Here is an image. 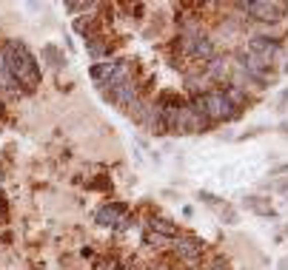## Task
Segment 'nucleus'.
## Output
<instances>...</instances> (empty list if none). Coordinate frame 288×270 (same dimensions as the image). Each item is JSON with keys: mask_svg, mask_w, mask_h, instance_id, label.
<instances>
[{"mask_svg": "<svg viewBox=\"0 0 288 270\" xmlns=\"http://www.w3.org/2000/svg\"><path fill=\"white\" fill-rule=\"evenodd\" d=\"M285 105H288V91H282L280 94V111H285Z\"/></svg>", "mask_w": 288, "mask_h": 270, "instance_id": "a211bd4d", "label": "nucleus"}, {"mask_svg": "<svg viewBox=\"0 0 288 270\" xmlns=\"http://www.w3.org/2000/svg\"><path fill=\"white\" fill-rule=\"evenodd\" d=\"M220 219H223L225 225H237V222H240V214H237L231 205H223V208H220Z\"/></svg>", "mask_w": 288, "mask_h": 270, "instance_id": "4468645a", "label": "nucleus"}, {"mask_svg": "<svg viewBox=\"0 0 288 270\" xmlns=\"http://www.w3.org/2000/svg\"><path fill=\"white\" fill-rule=\"evenodd\" d=\"M0 51H3V60H6L9 77L20 86V91H34L40 86V77H43L40 63H37V57L29 51V46L23 40H9Z\"/></svg>", "mask_w": 288, "mask_h": 270, "instance_id": "f257e3e1", "label": "nucleus"}, {"mask_svg": "<svg viewBox=\"0 0 288 270\" xmlns=\"http://www.w3.org/2000/svg\"><path fill=\"white\" fill-rule=\"evenodd\" d=\"M208 270H228V267H225L223 262H217V264H211V267H208Z\"/></svg>", "mask_w": 288, "mask_h": 270, "instance_id": "aec40b11", "label": "nucleus"}, {"mask_svg": "<svg viewBox=\"0 0 288 270\" xmlns=\"http://www.w3.org/2000/svg\"><path fill=\"white\" fill-rule=\"evenodd\" d=\"M152 231L154 233H160V236H166V239H171L177 233V225L171 222V219H166V216H152Z\"/></svg>", "mask_w": 288, "mask_h": 270, "instance_id": "9b49d317", "label": "nucleus"}, {"mask_svg": "<svg viewBox=\"0 0 288 270\" xmlns=\"http://www.w3.org/2000/svg\"><path fill=\"white\" fill-rule=\"evenodd\" d=\"M280 51H282V43L274 37H251L248 40V54L263 57L268 63H271L274 57H280Z\"/></svg>", "mask_w": 288, "mask_h": 270, "instance_id": "423d86ee", "label": "nucleus"}, {"mask_svg": "<svg viewBox=\"0 0 288 270\" xmlns=\"http://www.w3.org/2000/svg\"><path fill=\"white\" fill-rule=\"evenodd\" d=\"M203 250H206V245H203V239L191 236V233H185V236H177L174 239V253L183 259V262H197L203 256Z\"/></svg>", "mask_w": 288, "mask_h": 270, "instance_id": "39448f33", "label": "nucleus"}, {"mask_svg": "<svg viewBox=\"0 0 288 270\" xmlns=\"http://www.w3.org/2000/svg\"><path fill=\"white\" fill-rule=\"evenodd\" d=\"M243 208L251 211V214H257V216H265V219H277V211L268 205L265 196H246L243 199Z\"/></svg>", "mask_w": 288, "mask_h": 270, "instance_id": "6e6552de", "label": "nucleus"}, {"mask_svg": "<svg viewBox=\"0 0 288 270\" xmlns=\"http://www.w3.org/2000/svg\"><path fill=\"white\" fill-rule=\"evenodd\" d=\"M114 69H117V60H100V63H94L91 65V72H88V77L94 80L97 86L103 88L106 86V80L114 74Z\"/></svg>", "mask_w": 288, "mask_h": 270, "instance_id": "1a4fd4ad", "label": "nucleus"}, {"mask_svg": "<svg viewBox=\"0 0 288 270\" xmlns=\"http://www.w3.org/2000/svg\"><path fill=\"white\" fill-rule=\"evenodd\" d=\"M208 77L217 80V83L225 80V77H228V63L220 60V57H211V60H208Z\"/></svg>", "mask_w": 288, "mask_h": 270, "instance_id": "f8f14e48", "label": "nucleus"}, {"mask_svg": "<svg viewBox=\"0 0 288 270\" xmlns=\"http://www.w3.org/2000/svg\"><path fill=\"white\" fill-rule=\"evenodd\" d=\"M126 211H128L126 202H112V205H103V208H97L94 222L103 225V228H114V225L120 222L123 216H126Z\"/></svg>", "mask_w": 288, "mask_h": 270, "instance_id": "0eeeda50", "label": "nucleus"}, {"mask_svg": "<svg viewBox=\"0 0 288 270\" xmlns=\"http://www.w3.org/2000/svg\"><path fill=\"white\" fill-rule=\"evenodd\" d=\"M114 228H117V231H128V228H134V219H128V216H123V219H120V222H117V225H114Z\"/></svg>", "mask_w": 288, "mask_h": 270, "instance_id": "f3484780", "label": "nucleus"}, {"mask_svg": "<svg viewBox=\"0 0 288 270\" xmlns=\"http://www.w3.org/2000/svg\"><path fill=\"white\" fill-rule=\"evenodd\" d=\"M237 9H243L251 20L260 23H280L288 15V3H277V0H254V3H237Z\"/></svg>", "mask_w": 288, "mask_h": 270, "instance_id": "7ed1b4c3", "label": "nucleus"}, {"mask_svg": "<svg viewBox=\"0 0 288 270\" xmlns=\"http://www.w3.org/2000/svg\"><path fill=\"white\" fill-rule=\"evenodd\" d=\"M40 57L46 60L49 65H52V69H55V72H60V69L66 65V54L55 46V43H46V46L40 48Z\"/></svg>", "mask_w": 288, "mask_h": 270, "instance_id": "9d476101", "label": "nucleus"}, {"mask_svg": "<svg viewBox=\"0 0 288 270\" xmlns=\"http://www.w3.org/2000/svg\"><path fill=\"white\" fill-rule=\"evenodd\" d=\"M94 270H114V264H112V262H100Z\"/></svg>", "mask_w": 288, "mask_h": 270, "instance_id": "6ab92c4d", "label": "nucleus"}, {"mask_svg": "<svg viewBox=\"0 0 288 270\" xmlns=\"http://www.w3.org/2000/svg\"><path fill=\"white\" fill-rule=\"evenodd\" d=\"M263 188H274V191H288V176L280 182H263Z\"/></svg>", "mask_w": 288, "mask_h": 270, "instance_id": "dca6fc26", "label": "nucleus"}, {"mask_svg": "<svg viewBox=\"0 0 288 270\" xmlns=\"http://www.w3.org/2000/svg\"><path fill=\"white\" fill-rule=\"evenodd\" d=\"M143 242H146L149 247H166V245H168V239L160 236V233H154V231H146V233H143Z\"/></svg>", "mask_w": 288, "mask_h": 270, "instance_id": "ddd939ff", "label": "nucleus"}, {"mask_svg": "<svg viewBox=\"0 0 288 270\" xmlns=\"http://www.w3.org/2000/svg\"><path fill=\"white\" fill-rule=\"evenodd\" d=\"M194 108H200L211 122H228V119H237L240 111L231 105V100L225 97V91H200V94L191 100Z\"/></svg>", "mask_w": 288, "mask_h": 270, "instance_id": "f03ea898", "label": "nucleus"}, {"mask_svg": "<svg viewBox=\"0 0 288 270\" xmlns=\"http://www.w3.org/2000/svg\"><path fill=\"white\" fill-rule=\"evenodd\" d=\"M137 125H143L149 134L160 137V134H166V114H163V108L157 103H146L143 114L137 119Z\"/></svg>", "mask_w": 288, "mask_h": 270, "instance_id": "20e7f679", "label": "nucleus"}, {"mask_svg": "<svg viewBox=\"0 0 288 270\" xmlns=\"http://www.w3.org/2000/svg\"><path fill=\"white\" fill-rule=\"evenodd\" d=\"M197 199L208 208H220V196H214L211 191H197Z\"/></svg>", "mask_w": 288, "mask_h": 270, "instance_id": "2eb2a0df", "label": "nucleus"}, {"mask_svg": "<svg viewBox=\"0 0 288 270\" xmlns=\"http://www.w3.org/2000/svg\"><path fill=\"white\" fill-rule=\"evenodd\" d=\"M6 222V211H3V208H0V225Z\"/></svg>", "mask_w": 288, "mask_h": 270, "instance_id": "412c9836", "label": "nucleus"}, {"mask_svg": "<svg viewBox=\"0 0 288 270\" xmlns=\"http://www.w3.org/2000/svg\"><path fill=\"white\" fill-rule=\"evenodd\" d=\"M285 233H288V225H285Z\"/></svg>", "mask_w": 288, "mask_h": 270, "instance_id": "5701e85b", "label": "nucleus"}, {"mask_svg": "<svg viewBox=\"0 0 288 270\" xmlns=\"http://www.w3.org/2000/svg\"><path fill=\"white\" fill-rule=\"evenodd\" d=\"M282 74H288V60H285V65H282Z\"/></svg>", "mask_w": 288, "mask_h": 270, "instance_id": "4be33fe9", "label": "nucleus"}]
</instances>
